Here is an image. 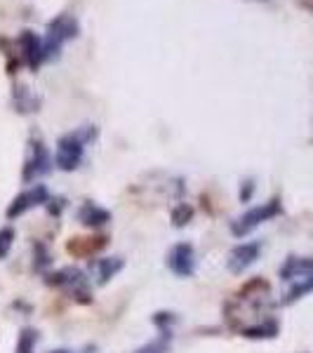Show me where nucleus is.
Listing matches in <instances>:
<instances>
[{
  "mask_svg": "<svg viewBox=\"0 0 313 353\" xmlns=\"http://www.w3.org/2000/svg\"><path fill=\"white\" fill-rule=\"evenodd\" d=\"M229 325L248 339H271L278 334V323L271 318V288L254 278L226 304Z\"/></svg>",
  "mask_w": 313,
  "mask_h": 353,
  "instance_id": "obj_1",
  "label": "nucleus"
},
{
  "mask_svg": "<svg viewBox=\"0 0 313 353\" xmlns=\"http://www.w3.org/2000/svg\"><path fill=\"white\" fill-rule=\"evenodd\" d=\"M281 210L283 208H281V201H278V198H273V201H269V203H261V205H257V208L248 210L245 214H241V217L233 221L231 233L236 238L248 236V233L257 229L259 224H264V221L278 217V214H281Z\"/></svg>",
  "mask_w": 313,
  "mask_h": 353,
  "instance_id": "obj_2",
  "label": "nucleus"
},
{
  "mask_svg": "<svg viewBox=\"0 0 313 353\" xmlns=\"http://www.w3.org/2000/svg\"><path fill=\"white\" fill-rule=\"evenodd\" d=\"M78 33V24L73 17L68 14H61L57 17V19L52 21V24L48 26V38H45V50L43 54L45 57H52L59 52L61 43L68 41V38H73Z\"/></svg>",
  "mask_w": 313,
  "mask_h": 353,
  "instance_id": "obj_3",
  "label": "nucleus"
},
{
  "mask_svg": "<svg viewBox=\"0 0 313 353\" xmlns=\"http://www.w3.org/2000/svg\"><path fill=\"white\" fill-rule=\"evenodd\" d=\"M88 137L83 134H66L59 139L57 144V156H54V163L59 165L61 170H76L78 163L83 161V144Z\"/></svg>",
  "mask_w": 313,
  "mask_h": 353,
  "instance_id": "obj_4",
  "label": "nucleus"
},
{
  "mask_svg": "<svg viewBox=\"0 0 313 353\" xmlns=\"http://www.w3.org/2000/svg\"><path fill=\"white\" fill-rule=\"evenodd\" d=\"M168 266L174 276L179 278H189L196 271V254L189 243H177L168 254Z\"/></svg>",
  "mask_w": 313,
  "mask_h": 353,
  "instance_id": "obj_5",
  "label": "nucleus"
},
{
  "mask_svg": "<svg viewBox=\"0 0 313 353\" xmlns=\"http://www.w3.org/2000/svg\"><path fill=\"white\" fill-rule=\"evenodd\" d=\"M48 201H50L48 189H45L43 184H38V186H33V189H28V191L21 193V196H17V198H14L12 205L8 208V217H10V219L21 217V214L28 212L31 208H38V205L48 203Z\"/></svg>",
  "mask_w": 313,
  "mask_h": 353,
  "instance_id": "obj_6",
  "label": "nucleus"
},
{
  "mask_svg": "<svg viewBox=\"0 0 313 353\" xmlns=\"http://www.w3.org/2000/svg\"><path fill=\"white\" fill-rule=\"evenodd\" d=\"M48 283L50 285H57V288H66L68 292L78 294V297H88V278H85L83 271L78 269H61L48 276Z\"/></svg>",
  "mask_w": 313,
  "mask_h": 353,
  "instance_id": "obj_7",
  "label": "nucleus"
},
{
  "mask_svg": "<svg viewBox=\"0 0 313 353\" xmlns=\"http://www.w3.org/2000/svg\"><path fill=\"white\" fill-rule=\"evenodd\" d=\"M261 245L259 243H241L231 250L229 254V271L231 273H243L245 269L254 264L259 259Z\"/></svg>",
  "mask_w": 313,
  "mask_h": 353,
  "instance_id": "obj_8",
  "label": "nucleus"
},
{
  "mask_svg": "<svg viewBox=\"0 0 313 353\" xmlns=\"http://www.w3.org/2000/svg\"><path fill=\"white\" fill-rule=\"evenodd\" d=\"M52 170V158H50L48 149L43 146V141H36L33 144V153L31 158H28L26 163V170H24V179H33V176H41L45 172H50Z\"/></svg>",
  "mask_w": 313,
  "mask_h": 353,
  "instance_id": "obj_9",
  "label": "nucleus"
},
{
  "mask_svg": "<svg viewBox=\"0 0 313 353\" xmlns=\"http://www.w3.org/2000/svg\"><path fill=\"white\" fill-rule=\"evenodd\" d=\"M309 276H313V259L290 257L281 269L283 281H304Z\"/></svg>",
  "mask_w": 313,
  "mask_h": 353,
  "instance_id": "obj_10",
  "label": "nucleus"
},
{
  "mask_svg": "<svg viewBox=\"0 0 313 353\" xmlns=\"http://www.w3.org/2000/svg\"><path fill=\"white\" fill-rule=\"evenodd\" d=\"M19 48L24 50V59H26V64L31 66V68H36L38 64H41V59H45V54H43V50H41V41H38L36 36H33L31 31H24L19 36Z\"/></svg>",
  "mask_w": 313,
  "mask_h": 353,
  "instance_id": "obj_11",
  "label": "nucleus"
},
{
  "mask_svg": "<svg viewBox=\"0 0 313 353\" xmlns=\"http://www.w3.org/2000/svg\"><path fill=\"white\" fill-rule=\"evenodd\" d=\"M78 219H81V224L85 226H104L106 221L111 219V214L106 212L104 208H99V205L85 203L81 208V212H78Z\"/></svg>",
  "mask_w": 313,
  "mask_h": 353,
  "instance_id": "obj_12",
  "label": "nucleus"
},
{
  "mask_svg": "<svg viewBox=\"0 0 313 353\" xmlns=\"http://www.w3.org/2000/svg\"><path fill=\"white\" fill-rule=\"evenodd\" d=\"M94 238H73L71 243H68V252L73 254V257H88V254L97 252L99 248H104V238H99L97 243H92Z\"/></svg>",
  "mask_w": 313,
  "mask_h": 353,
  "instance_id": "obj_13",
  "label": "nucleus"
},
{
  "mask_svg": "<svg viewBox=\"0 0 313 353\" xmlns=\"http://www.w3.org/2000/svg\"><path fill=\"white\" fill-rule=\"evenodd\" d=\"M121 269H123V259L121 257L99 259V261H97V278H99V283L104 285V283H109Z\"/></svg>",
  "mask_w": 313,
  "mask_h": 353,
  "instance_id": "obj_14",
  "label": "nucleus"
},
{
  "mask_svg": "<svg viewBox=\"0 0 313 353\" xmlns=\"http://www.w3.org/2000/svg\"><path fill=\"white\" fill-rule=\"evenodd\" d=\"M168 344H170V332H163L161 339H153L149 344L139 346L134 353H168Z\"/></svg>",
  "mask_w": 313,
  "mask_h": 353,
  "instance_id": "obj_15",
  "label": "nucleus"
},
{
  "mask_svg": "<svg viewBox=\"0 0 313 353\" xmlns=\"http://www.w3.org/2000/svg\"><path fill=\"white\" fill-rule=\"evenodd\" d=\"M306 292H313V276L304 278L299 285H294L292 290H290V294L285 297V304H292V301H297L299 297H304Z\"/></svg>",
  "mask_w": 313,
  "mask_h": 353,
  "instance_id": "obj_16",
  "label": "nucleus"
},
{
  "mask_svg": "<svg viewBox=\"0 0 313 353\" xmlns=\"http://www.w3.org/2000/svg\"><path fill=\"white\" fill-rule=\"evenodd\" d=\"M191 217H193V210H191L186 203H181V205H177V208L172 210V224H174V226L189 224Z\"/></svg>",
  "mask_w": 313,
  "mask_h": 353,
  "instance_id": "obj_17",
  "label": "nucleus"
},
{
  "mask_svg": "<svg viewBox=\"0 0 313 353\" xmlns=\"http://www.w3.org/2000/svg\"><path fill=\"white\" fill-rule=\"evenodd\" d=\"M36 332L33 330H24L21 332L19 341H17V353H33V346H36Z\"/></svg>",
  "mask_w": 313,
  "mask_h": 353,
  "instance_id": "obj_18",
  "label": "nucleus"
},
{
  "mask_svg": "<svg viewBox=\"0 0 313 353\" xmlns=\"http://www.w3.org/2000/svg\"><path fill=\"white\" fill-rule=\"evenodd\" d=\"M14 243V231L12 229H0V259H5L12 250Z\"/></svg>",
  "mask_w": 313,
  "mask_h": 353,
  "instance_id": "obj_19",
  "label": "nucleus"
},
{
  "mask_svg": "<svg viewBox=\"0 0 313 353\" xmlns=\"http://www.w3.org/2000/svg\"><path fill=\"white\" fill-rule=\"evenodd\" d=\"M153 323H156L158 327H163V332H168L165 327H170L172 323H177V316H174V313H156V316H153Z\"/></svg>",
  "mask_w": 313,
  "mask_h": 353,
  "instance_id": "obj_20",
  "label": "nucleus"
},
{
  "mask_svg": "<svg viewBox=\"0 0 313 353\" xmlns=\"http://www.w3.org/2000/svg\"><path fill=\"white\" fill-rule=\"evenodd\" d=\"M252 191H254V184H252V181H245V191L241 189V198H243V201H248V198L252 196Z\"/></svg>",
  "mask_w": 313,
  "mask_h": 353,
  "instance_id": "obj_21",
  "label": "nucleus"
},
{
  "mask_svg": "<svg viewBox=\"0 0 313 353\" xmlns=\"http://www.w3.org/2000/svg\"><path fill=\"white\" fill-rule=\"evenodd\" d=\"M52 353H71V351H66V349H59V351H52Z\"/></svg>",
  "mask_w": 313,
  "mask_h": 353,
  "instance_id": "obj_22",
  "label": "nucleus"
}]
</instances>
